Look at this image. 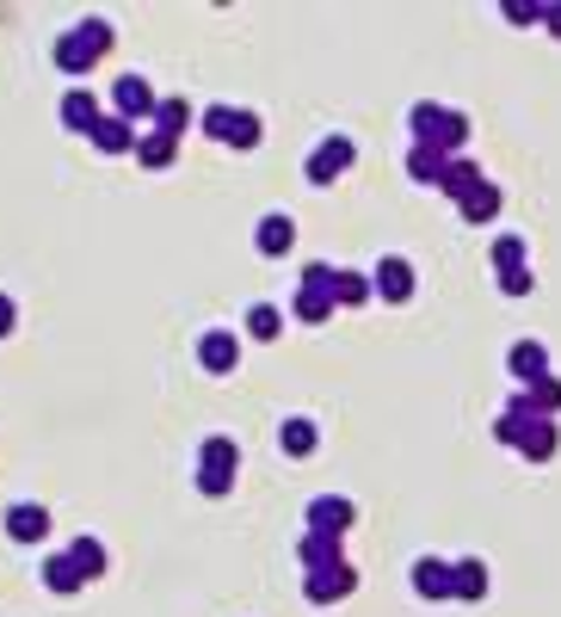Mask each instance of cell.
<instances>
[{"instance_id": "obj_1", "label": "cell", "mask_w": 561, "mask_h": 617, "mask_svg": "<svg viewBox=\"0 0 561 617\" xmlns=\"http://www.w3.org/2000/svg\"><path fill=\"white\" fill-rule=\"evenodd\" d=\"M111 38H118V31H111L106 19H80L75 31L56 38V68H62V75H87V68L111 50Z\"/></svg>"}, {"instance_id": "obj_2", "label": "cell", "mask_w": 561, "mask_h": 617, "mask_svg": "<svg viewBox=\"0 0 561 617\" xmlns=\"http://www.w3.org/2000/svg\"><path fill=\"white\" fill-rule=\"evenodd\" d=\"M407 124H414V143L420 148H439V155H451V148L469 143V118L451 106H414L407 111Z\"/></svg>"}, {"instance_id": "obj_3", "label": "cell", "mask_w": 561, "mask_h": 617, "mask_svg": "<svg viewBox=\"0 0 561 617\" xmlns=\"http://www.w3.org/2000/svg\"><path fill=\"white\" fill-rule=\"evenodd\" d=\"M235 470H240V451H235V439H204V451H198V488L204 494H228L235 488Z\"/></svg>"}, {"instance_id": "obj_4", "label": "cell", "mask_w": 561, "mask_h": 617, "mask_svg": "<svg viewBox=\"0 0 561 617\" xmlns=\"http://www.w3.org/2000/svg\"><path fill=\"white\" fill-rule=\"evenodd\" d=\"M198 124H204V136H216V143H228V148H259V136H266L254 111H235V106H210Z\"/></svg>"}, {"instance_id": "obj_5", "label": "cell", "mask_w": 561, "mask_h": 617, "mask_svg": "<svg viewBox=\"0 0 561 617\" xmlns=\"http://www.w3.org/2000/svg\"><path fill=\"white\" fill-rule=\"evenodd\" d=\"M358 161V148H352V136H327V143L308 155V186H334L346 167Z\"/></svg>"}, {"instance_id": "obj_6", "label": "cell", "mask_w": 561, "mask_h": 617, "mask_svg": "<svg viewBox=\"0 0 561 617\" xmlns=\"http://www.w3.org/2000/svg\"><path fill=\"white\" fill-rule=\"evenodd\" d=\"M352 519H358V507H352V500H339V494L308 500V531H321V537H346Z\"/></svg>"}, {"instance_id": "obj_7", "label": "cell", "mask_w": 561, "mask_h": 617, "mask_svg": "<svg viewBox=\"0 0 561 617\" xmlns=\"http://www.w3.org/2000/svg\"><path fill=\"white\" fill-rule=\"evenodd\" d=\"M358 587V575H352V562H334V568H308V580H303V592L315 605H334V599H346V592Z\"/></svg>"}, {"instance_id": "obj_8", "label": "cell", "mask_w": 561, "mask_h": 617, "mask_svg": "<svg viewBox=\"0 0 561 617\" xmlns=\"http://www.w3.org/2000/svg\"><path fill=\"white\" fill-rule=\"evenodd\" d=\"M111 99H118V118H130V124H142V118H155V87L142 81V75H124L118 87H111Z\"/></svg>"}, {"instance_id": "obj_9", "label": "cell", "mask_w": 561, "mask_h": 617, "mask_svg": "<svg viewBox=\"0 0 561 617\" xmlns=\"http://www.w3.org/2000/svg\"><path fill=\"white\" fill-rule=\"evenodd\" d=\"M198 359H204V371H210V376H228V371H235V359H240V340L228 334V327H216V334L198 340Z\"/></svg>"}, {"instance_id": "obj_10", "label": "cell", "mask_w": 561, "mask_h": 617, "mask_svg": "<svg viewBox=\"0 0 561 617\" xmlns=\"http://www.w3.org/2000/svg\"><path fill=\"white\" fill-rule=\"evenodd\" d=\"M414 592L420 599H456V568L451 562H414Z\"/></svg>"}, {"instance_id": "obj_11", "label": "cell", "mask_w": 561, "mask_h": 617, "mask_svg": "<svg viewBox=\"0 0 561 617\" xmlns=\"http://www.w3.org/2000/svg\"><path fill=\"white\" fill-rule=\"evenodd\" d=\"M7 537H19V543H38V537H50V512H43L38 500H19V507H7Z\"/></svg>"}, {"instance_id": "obj_12", "label": "cell", "mask_w": 561, "mask_h": 617, "mask_svg": "<svg viewBox=\"0 0 561 617\" xmlns=\"http://www.w3.org/2000/svg\"><path fill=\"white\" fill-rule=\"evenodd\" d=\"M136 143H142V136H136L130 118H99L94 124V148H99V155H136Z\"/></svg>"}, {"instance_id": "obj_13", "label": "cell", "mask_w": 561, "mask_h": 617, "mask_svg": "<svg viewBox=\"0 0 561 617\" xmlns=\"http://www.w3.org/2000/svg\"><path fill=\"white\" fill-rule=\"evenodd\" d=\"M291 242H296V228H291V216H259V228H254V247L266 259H278V254H291Z\"/></svg>"}, {"instance_id": "obj_14", "label": "cell", "mask_w": 561, "mask_h": 617, "mask_svg": "<svg viewBox=\"0 0 561 617\" xmlns=\"http://www.w3.org/2000/svg\"><path fill=\"white\" fill-rule=\"evenodd\" d=\"M376 291H383L388 303H407V296H414V266L401 254H388L383 266H376Z\"/></svg>"}, {"instance_id": "obj_15", "label": "cell", "mask_w": 561, "mask_h": 617, "mask_svg": "<svg viewBox=\"0 0 561 617\" xmlns=\"http://www.w3.org/2000/svg\"><path fill=\"white\" fill-rule=\"evenodd\" d=\"M506 364H512L519 383H543V376H549V352L537 346V340H519V346L506 352Z\"/></svg>"}, {"instance_id": "obj_16", "label": "cell", "mask_w": 561, "mask_h": 617, "mask_svg": "<svg viewBox=\"0 0 561 617\" xmlns=\"http://www.w3.org/2000/svg\"><path fill=\"white\" fill-rule=\"evenodd\" d=\"M106 118V111H99V99L87 94V87H75V94L62 99V124L68 130H80V136H94V124Z\"/></svg>"}, {"instance_id": "obj_17", "label": "cell", "mask_w": 561, "mask_h": 617, "mask_svg": "<svg viewBox=\"0 0 561 617\" xmlns=\"http://www.w3.org/2000/svg\"><path fill=\"white\" fill-rule=\"evenodd\" d=\"M148 124H155L160 136H174V143H179V136H186L191 124H198V111H191L186 99H160V106H155V118H148Z\"/></svg>"}, {"instance_id": "obj_18", "label": "cell", "mask_w": 561, "mask_h": 617, "mask_svg": "<svg viewBox=\"0 0 561 617\" xmlns=\"http://www.w3.org/2000/svg\"><path fill=\"white\" fill-rule=\"evenodd\" d=\"M555 444H561L555 420H531V427H524V439H519V451L531 457V463H549V457H555Z\"/></svg>"}, {"instance_id": "obj_19", "label": "cell", "mask_w": 561, "mask_h": 617, "mask_svg": "<svg viewBox=\"0 0 561 617\" xmlns=\"http://www.w3.org/2000/svg\"><path fill=\"white\" fill-rule=\"evenodd\" d=\"M43 587H50V592H80V587H87V575L75 568V556H50V562H43Z\"/></svg>"}, {"instance_id": "obj_20", "label": "cell", "mask_w": 561, "mask_h": 617, "mask_svg": "<svg viewBox=\"0 0 561 617\" xmlns=\"http://www.w3.org/2000/svg\"><path fill=\"white\" fill-rule=\"evenodd\" d=\"M296 556H303V568H334V562H346V556H339V537H321V531H308Z\"/></svg>"}, {"instance_id": "obj_21", "label": "cell", "mask_w": 561, "mask_h": 617, "mask_svg": "<svg viewBox=\"0 0 561 617\" xmlns=\"http://www.w3.org/2000/svg\"><path fill=\"white\" fill-rule=\"evenodd\" d=\"M463 216H469V223H494V216H500V186H494V179H481V186L469 192Z\"/></svg>"}, {"instance_id": "obj_22", "label": "cell", "mask_w": 561, "mask_h": 617, "mask_svg": "<svg viewBox=\"0 0 561 617\" xmlns=\"http://www.w3.org/2000/svg\"><path fill=\"white\" fill-rule=\"evenodd\" d=\"M68 556H75V568H80L87 580L106 575V543H99V537H75V543H68Z\"/></svg>"}, {"instance_id": "obj_23", "label": "cell", "mask_w": 561, "mask_h": 617, "mask_svg": "<svg viewBox=\"0 0 561 617\" xmlns=\"http://www.w3.org/2000/svg\"><path fill=\"white\" fill-rule=\"evenodd\" d=\"M174 155H179V143L174 136H160V130H148L142 143H136V161L142 167H174Z\"/></svg>"}, {"instance_id": "obj_24", "label": "cell", "mask_w": 561, "mask_h": 617, "mask_svg": "<svg viewBox=\"0 0 561 617\" xmlns=\"http://www.w3.org/2000/svg\"><path fill=\"white\" fill-rule=\"evenodd\" d=\"M407 167H414V179H420V186H439V179H444V167H451V155H439V148H420V143H414Z\"/></svg>"}, {"instance_id": "obj_25", "label": "cell", "mask_w": 561, "mask_h": 617, "mask_svg": "<svg viewBox=\"0 0 561 617\" xmlns=\"http://www.w3.org/2000/svg\"><path fill=\"white\" fill-rule=\"evenodd\" d=\"M439 186H444V192H451V198H456V204H463V198H469V192H475V186H481V167H475V161H451V167H444V179H439Z\"/></svg>"}, {"instance_id": "obj_26", "label": "cell", "mask_w": 561, "mask_h": 617, "mask_svg": "<svg viewBox=\"0 0 561 617\" xmlns=\"http://www.w3.org/2000/svg\"><path fill=\"white\" fill-rule=\"evenodd\" d=\"M278 444H284L291 457H308V451H315V420H303V414H296V420H284Z\"/></svg>"}, {"instance_id": "obj_27", "label": "cell", "mask_w": 561, "mask_h": 617, "mask_svg": "<svg viewBox=\"0 0 561 617\" xmlns=\"http://www.w3.org/2000/svg\"><path fill=\"white\" fill-rule=\"evenodd\" d=\"M456 568V599H481V592H488V568L475 562V556H469V562H451Z\"/></svg>"}, {"instance_id": "obj_28", "label": "cell", "mask_w": 561, "mask_h": 617, "mask_svg": "<svg viewBox=\"0 0 561 617\" xmlns=\"http://www.w3.org/2000/svg\"><path fill=\"white\" fill-rule=\"evenodd\" d=\"M327 296H334V308H339V303L352 308V303H364V296H371V284H364V278H352V272H339V266H334V284H327Z\"/></svg>"}, {"instance_id": "obj_29", "label": "cell", "mask_w": 561, "mask_h": 617, "mask_svg": "<svg viewBox=\"0 0 561 617\" xmlns=\"http://www.w3.org/2000/svg\"><path fill=\"white\" fill-rule=\"evenodd\" d=\"M278 327H284V315H278L272 303H254V308H247V334H254V340H278Z\"/></svg>"}, {"instance_id": "obj_30", "label": "cell", "mask_w": 561, "mask_h": 617, "mask_svg": "<svg viewBox=\"0 0 561 617\" xmlns=\"http://www.w3.org/2000/svg\"><path fill=\"white\" fill-rule=\"evenodd\" d=\"M327 315H334L327 291H296V322H327Z\"/></svg>"}, {"instance_id": "obj_31", "label": "cell", "mask_w": 561, "mask_h": 617, "mask_svg": "<svg viewBox=\"0 0 561 617\" xmlns=\"http://www.w3.org/2000/svg\"><path fill=\"white\" fill-rule=\"evenodd\" d=\"M494 266L500 272H524V242H519V235H500V242H494Z\"/></svg>"}, {"instance_id": "obj_32", "label": "cell", "mask_w": 561, "mask_h": 617, "mask_svg": "<svg viewBox=\"0 0 561 617\" xmlns=\"http://www.w3.org/2000/svg\"><path fill=\"white\" fill-rule=\"evenodd\" d=\"M500 291H506V296H524V291H531V272H500Z\"/></svg>"}, {"instance_id": "obj_33", "label": "cell", "mask_w": 561, "mask_h": 617, "mask_svg": "<svg viewBox=\"0 0 561 617\" xmlns=\"http://www.w3.org/2000/svg\"><path fill=\"white\" fill-rule=\"evenodd\" d=\"M13 322H19V308H13V296H0V340L13 334Z\"/></svg>"}, {"instance_id": "obj_34", "label": "cell", "mask_w": 561, "mask_h": 617, "mask_svg": "<svg viewBox=\"0 0 561 617\" xmlns=\"http://www.w3.org/2000/svg\"><path fill=\"white\" fill-rule=\"evenodd\" d=\"M543 19H549V31L561 38V7H543Z\"/></svg>"}]
</instances>
